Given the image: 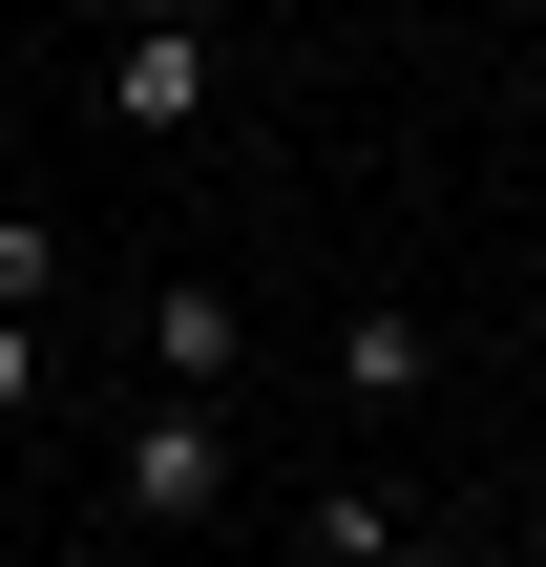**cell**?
Wrapping results in <instances>:
<instances>
[{"label": "cell", "instance_id": "obj_1", "mask_svg": "<svg viewBox=\"0 0 546 567\" xmlns=\"http://www.w3.org/2000/svg\"><path fill=\"white\" fill-rule=\"evenodd\" d=\"M105 505H126V526H210V505H231V421H210V400H126Z\"/></svg>", "mask_w": 546, "mask_h": 567}, {"label": "cell", "instance_id": "obj_2", "mask_svg": "<svg viewBox=\"0 0 546 567\" xmlns=\"http://www.w3.org/2000/svg\"><path fill=\"white\" fill-rule=\"evenodd\" d=\"M105 126L189 147V126H210V21H126V42H105Z\"/></svg>", "mask_w": 546, "mask_h": 567}, {"label": "cell", "instance_id": "obj_3", "mask_svg": "<svg viewBox=\"0 0 546 567\" xmlns=\"http://www.w3.org/2000/svg\"><path fill=\"white\" fill-rule=\"evenodd\" d=\"M147 379H168V400H231V379H253L231 274H147Z\"/></svg>", "mask_w": 546, "mask_h": 567}, {"label": "cell", "instance_id": "obj_4", "mask_svg": "<svg viewBox=\"0 0 546 567\" xmlns=\"http://www.w3.org/2000/svg\"><path fill=\"white\" fill-rule=\"evenodd\" d=\"M421 379H442V337H421L400 295H358V316H337V400H421Z\"/></svg>", "mask_w": 546, "mask_h": 567}, {"label": "cell", "instance_id": "obj_5", "mask_svg": "<svg viewBox=\"0 0 546 567\" xmlns=\"http://www.w3.org/2000/svg\"><path fill=\"white\" fill-rule=\"evenodd\" d=\"M42 295H63V231H42V210H0V316H42Z\"/></svg>", "mask_w": 546, "mask_h": 567}, {"label": "cell", "instance_id": "obj_6", "mask_svg": "<svg viewBox=\"0 0 546 567\" xmlns=\"http://www.w3.org/2000/svg\"><path fill=\"white\" fill-rule=\"evenodd\" d=\"M21 400H42V316H0V421H21Z\"/></svg>", "mask_w": 546, "mask_h": 567}, {"label": "cell", "instance_id": "obj_7", "mask_svg": "<svg viewBox=\"0 0 546 567\" xmlns=\"http://www.w3.org/2000/svg\"><path fill=\"white\" fill-rule=\"evenodd\" d=\"M358 567H463V547H421V526H379V547H358Z\"/></svg>", "mask_w": 546, "mask_h": 567}, {"label": "cell", "instance_id": "obj_8", "mask_svg": "<svg viewBox=\"0 0 546 567\" xmlns=\"http://www.w3.org/2000/svg\"><path fill=\"white\" fill-rule=\"evenodd\" d=\"M126 21H210V0H126Z\"/></svg>", "mask_w": 546, "mask_h": 567}]
</instances>
